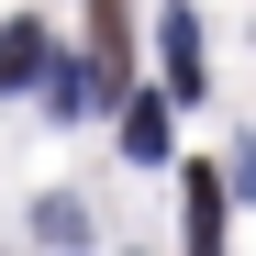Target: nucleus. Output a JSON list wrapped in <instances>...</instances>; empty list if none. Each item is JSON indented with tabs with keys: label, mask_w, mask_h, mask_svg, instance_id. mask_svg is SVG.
<instances>
[{
	"label": "nucleus",
	"mask_w": 256,
	"mask_h": 256,
	"mask_svg": "<svg viewBox=\"0 0 256 256\" xmlns=\"http://www.w3.org/2000/svg\"><path fill=\"white\" fill-rule=\"evenodd\" d=\"M34 234H45V245H90V200H67V190H56L45 212H34Z\"/></svg>",
	"instance_id": "nucleus-6"
},
{
	"label": "nucleus",
	"mask_w": 256,
	"mask_h": 256,
	"mask_svg": "<svg viewBox=\"0 0 256 256\" xmlns=\"http://www.w3.org/2000/svg\"><path fill=\"white\" fill-rule=\"evenodd\" d=\"M100 90H112L100 67H67V78H56V122H90V112H100Z\"/></svg>",
	"instance_id": "nucleus-7"
},
{
	"label": "nucleus",
	"mask_w": 256,
	"mask_h": 256,
	"mask_svg": "<svg viewBox=\"0 0 256 256\" xmlns=\"http://www.w3.org/2000/svg\"><path fill=\"white\" fill-rule=\"evenodd\" d=\"M90 56H100V78L122 90V56H134V0H90Z\"/></svg>",
	"instance_id": "nucleus-3"
},
{
	"label": "nucleus",
	"mask_w": 256,
	"mask_h": 256,
	"mask_svg": "<svg viewBox=\"0 0 256 256\" xmlns=\"http://www.w3.org/2000/svg\"><path fill=\"white\" fill-rule=\"evenodd\" d=\"M178 234H190V256H223V178H212V167H190V190H178Z\"/></svg>",
	"instance_id": "nucleus-1"
},
{
	"label": "nucleus",
	"mask_w": 256,
	"mask_h": 256,
	"mask_svg": "<svg viewBox=\"0 0 256 256\" xmlns=\"http://www.w3.org/2000/svg\"><path fill=\"white\" fill-rule=\"evenodd\" d=\"M45 67H56V45H45V22H0V90H34Z\"/></svg>",
	"instance_id": "nucleus-2"
},
{
	"label": "nucleus",
	"mask_w": 256,
	"mask_h": 256,
	"mask_svg": "<svg viewBox=\"0 0 256 256\" xmlns=\"http://www.w3.org/2000/svg\"><path fill=\"white\" fill-rule=\"evenodd\" d=\"M122 156H167V100H134V112H122Z\"/></svg>",
	"instance_id": "nucleus-5"
},
{
	"label": "nucleus",
	"mask_w": 256,
	"mask_h": 256,
	"mask_svg": "<svg viewBox=\"0 0 256 256\" xmlns=\"http://www.w3.org/2000/svg\"><path fill=\"white\" fill-rule=\"evenodd\" d=\"M156 34H167V78H178V90H200V12L178 0V12H167Z\"/></svg>",
	"instance_id": "nucleus-4"
}]
</instances>
